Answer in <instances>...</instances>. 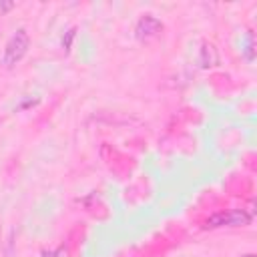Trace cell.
Segmentation results:
<instances>
[{"mask_svg": "<svg viewBox=\"0 0 257 257\" xmlns=\"http://www.w3.org/2000/svg\"><path fill=\"white\" fill-rule=\"evenodd\" d=\"M74 36H76V28L72 26V28H68V30H66V34L62 36V42H60V44H62V50H64V52H68V50H70V46H72V40H74Z\"/></svg>", "mask_w": 257, "mask_h": 257, "instance_id": "cell-6", "label": "cell"}, {"mask_svg": "<svg viewBox=\"0 0 257 257\" xmlns=\"http://www.w3.org/2000/svg\"><path fill=\"white\" fill-rule=\"evenodd\" d=\"M241 52H243V56H245L247 62H253L255 60V40H253V32L251 30H247V34H245V44H243Z\"/></svg>", "mask_w": 257, "mask_h": 257, "instance_id": "cell-5", "label": "cell"}, {"mask_svg": "<svg viewBox=\"0 0 257 257\" xmlns=\"http://www.w3.org/2000/svg\"><path fill=\"white\" fill-rule=\"evenodd\" d=\"M12 8H14V2H4V0H0V16L6 14V12H10Z\"/></svg>", "mask_w": 257, "mask_h": 257, "instance_id": "cell-7", "label": "cell"}, {"mask_svg": "<svg viewBox=\"0 0 257 257\" xmlns=\"http://www.w3.org/2000/svg\"><path fill=\"white\" fill-rule=\"evenodd\" d=\"M197 64L203 68V70H209V68H215L219 64V50L213 42H207L203 40L201 42V48H199V56H197Z\"/></svg>", "mask_w": 257, "mask_h": 257, "instance_id": "cell-4", "label": "cell"}, {"mask_svg": "<svg viewBox=\"0 0 257 257\" xmlns=\"http://www.w3.org/2000/svg\"><path fill=\"white\" fill-rule=\"evenodd\" d=\"M163 30H165V26L155 14H143L135 24V36L139 42H151V40L159 38Z\"/></svg>", "mask_w": 257, "mask_h": 257, "instance_id": "cell-3", "label": "cell"}, {"mask_svg": "<svg viewBox=\"0 0 257 257\" xmlns=\"http://www.w3.org/2000/svg\"><path fill=\"white\" fill-rule=\"evenodd\" d=\"M251 213H247L245 209H229V211H221L213 217H209L205 221L207 229H221V227H247L251 223Z\"/></svg>", "mask_w": 257, "mask_h": 257, "instance_id": "cell-2", "label": "cell"}, {"mask_svg": "<svg viewBox=\"0 0 257 257\" xmlns=\"http://www.w3.org/2000/svg\"><path fill=\"white\" fill-rule=\"evenodd\" d=\"M239 257H257L255 253H243V255H239Z\"/></svg>", "mask_w": 257, "mask_h": 257, "instance_id": "cell-8", "label": "cell"}, {"mask_svg": "<svg viewBox=\"0 0 257 257\" xmlns=\"http://www.w3.org/2000/svg\"><path fill=\"white\" fill-rule=\"evenodd\" d=\"M30 48V34L26 28H16V32L8 38L4 52H2V66L4 68H14L16 64L22 62V58L28 54Z\"/></svg>", "mask_w": 257, "mask_h": 257, "instance_id": "cell-1", "label": "cell"}]
</instances>
